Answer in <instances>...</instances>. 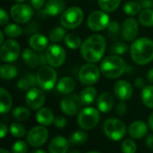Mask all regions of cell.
Instances as JSON below:
<instances>
[{
  "label": "cell",
  "instance_id": "cell-1",
  "mask_svg": "<svg viewBox=\"0 0 153 153\" xmlns=\"http://www.w3.org/2000/svg\"><path fill=\"white\" fill-rule=\"evenodd\" d=\"M106 48V39L100 34H93L82 42L81 46V54L83 60L89 63H96L103 58Z\"/></svg>",
  "mask_w": 153,
  "mask_h": 153
},
{
  "label": "cell",
  "instance_id": "cell-2",
  "mask_svg": "<svg viewBox=\"0 0 153 153\" xmlns=\"http://www.w3.org/2000/svg\"><path fill=\"white\" fill-rule=\"evenodd\" d=\"M132 60L139 65H145L153 60V41L149 38H139L130 47Z\"/></svg>",
  "mask_w": 153,
  "mask_h": 153
},
{
  "label": "cell",
  "instance_id": "cell-3",
  "mask_svg": "<svg viewBox=\"0 0 153 153\" xmlns=\"http://www.w3.org/2000/svg\"><path fill=\"white\" fill-rule=\"evenodd\" d=\"M126 61L118 55H109L100 63V72L108 78H117L126 70Z\"/></svg>",
  "mask_w": 153,
  "mask_h": 153
},
{
  "label": "cell",
  "instance_id": "cell-4",
  "mask_svg": "<svg viewBox=\"0 0 153 153\" xmlns=\"http://www.w3.org/2000/svg\"><path fill=\"white\" fill-rule=\"evenodd\" d=\"M105 135L115 142L122 140L126 134V126L124 122L117 118H108L103 124Z\"/></svg>",
  "mask_w": 153,
  "mask_h": 153
},
{
  "label": "cell",
  "instance_id": "cell-5",
  "mask_svg": "<svg viewBox=\"0 0 153 153\" xmlns=\"http://www.w3.org/2000/svg\"><path fill=\"white\" fill-rule=\"evenodd\" d=\"M83 19V11L78 6H72L65 10L62 14L60 23L65 29H74L82 24Z\"/></svg>",
  "mask_w": 153,
  "mask_h": 153
},
{
  "label": "cell",
  "instance_id": "cell-6",
  "mask_svg": "<svg viewBox=\"0 0 153 153\" xmlns=\"http://www.w3.org/2000/svg\"><path fill=\"white\" fill-rule=\"evenodd\" d=\"M37 84L43 90H51L56 84L57 75L53 67L42 66L36 74Z\"/></svg>",
  "mask_w": 153,
  "mask_h": 153
},
{
  "label": "cell",
  "instance_id": "cell-7",
  "mask_svg": "<svg viewBox=\"0 0 153 153\" xmlns=\"http://www.w3.org/2000/svg\"><path fill=\"white\" fill-rule=\"evenodd\" d=\"M100 110L93 107H86L80 111L77 116V123L83 130L93 129L100 122Z\"/></svg>",
  "mask_w": 153,
  "mask_h": 153
},
{
  "label": "cell",
  "instance_id": "cell-8",
  "mask_svg": "<svg viewBox=\"0 0 153 153\" xmlns=\"http://www.w3.org/2000/svg\"><path fill=\"white\" fill-rule=\"evenodd\" d=\"M100 77V69L94 63L84 64L81 67L78 74L79 80L85 86H91L96 84Z\"/></svg>",
  "mask_w": 153,
  "mask_h": 153
},
{
  "label": "cell",
  "instance_id": "cell-9",
  "mask_svg": "<svg viewBox=\"0 0 153 153\" xmlns=\"http://www.w3.org/2000/svg\"><path fill=\"white\" fill-rule=\"evenodd\" d=\"M110 23L109 16L108 15L107 12L96 10L90 14L87 19L88 27L93 32H100L104 31L108 28Z\"/></svg>",
  "mask_w": 153,
  "mask_h": 153
},
{
  "label": "cell",
  "instance_id": "cell-10",
  "mask_svg": "<svg viewBox=\"0 0 153 153\" xmlns=\"http://www.w3.org/2000/svg\"><path fill=\"white\" fill-rule=\"evenodd\" d=\"M33 7L26 5V4H22L18 3L13 5H12L10 9V14L13 20L18 23H28L34 14Z\"/></svg>",
  "mask_w": 153,
  "mask_h": 153
},
{
  "label": "cell",
  "instance_id": "cell-11",
  "mask_svg": "<svg viewBox=\"0 0 153 153\" xmlns=\"http://www.w3.org/2000/svg\"><path fill=\"white\" fill-rule=\"evenodd\" d=\"M47 60L48 63L53 68H59L61 67L66 58V53L65 49L59 44H50L46 51Z\"/></svg>",
  "mask_w": 153,
  "mask_h": 153
},
{
  "label": "cell",
  "instance_id": "cell-12",
  "mask_svg": "<svg viewBox=\"0 0 153 153\" xmlns=\"http://www.w3.org/2000/svg\"><path fill=\"white\" fill-rule=\"evenodd\" d=\"M83 106L81 97L75 94L66 95L60 103L62 112L66 115H75L80 113L82 106Z\"/></svg>",
  "mask_w": 153,
  "mask_h": 153
},
{
  "label": "cell",
  "instance_id": "cell-13",
  "mask_svg": "<svg viewBox=\"0 0 153 153\" xmlns=\"http://www.w3.org/2000/svg\"><path fill=\"white\" fill-rule=\"evenodd\" d=\"M21 52L20 44L13 39L5 41L0 49V58L4 62L15 61Z\"/></svg>",
  "mask_w": 153,
  "mask_h": 153
},
{
  "label": "cell",
  "instance_id": "cell-14",
  "mask_svg": "<svg viewBox=\"0 0 153 153\" xmlns=\"http://www.w3.org/2000/svg\"><path fill=\"white\" fill-rule=\"evenodd\" d=\"M48 139V131L44 125H38L31 128L27 136L26 142L32 147H41Z\"/></svg>",
  "mask_w": 153,
  "mask_h": 153
},
{
  "label": "cell",
  "instance_id": "cell-15",
  "mask_svg": "<svg viewBox=\"0 0 153 153\" xmlns=\"http://www.w3.org/2000/svg\"><path fill=\"white\" fill-rule=\"evenodd\" d=\"M45 94L42 90L32 87L27 91L25 96V102L29 108L32 110H39L40 109L44 103H45Z\"/></svg>",
  "mask_w": 153,
  "mask_h": 153
},
{
  "label": "cell",
  "instance_id": "cell-16",
  "mask_svg": "<svg viewBox=\"0 0 153 153\" xmlns=\"http://www.w3.org/2000/svg\"><path fill=\"white\" fill-rule=\"evenodd\" d=\"M139 31L138 22L132 17L126 18L122 25L121 35L122 38L126 41H135Z\"/></svg>",
  "mask_w": 153,
  "mask_h": 153
},
{
  "label": "cell",
  "instance_id": "cell-17",
  "mask_svg": "<svg viewBox=\"0 0 153 153\" xmlns=\"http://www.w3.org/2000/svg\"><path fill=\"white\" fill-rule=\"evenodd\" d=\"M114 93L121 101L129 100L134 93L132 85L126 80H118L114 86Z\"/></svg>",
  "mask_w": 153,
  "mask_h": 153
},
{
  "label": "cell",
  "instance_id": "cell-18",
  "mask_svg": "<svg viewBox=\"0 0 153 153\" xmlns=\"http://www.w3.org/2000/svg\"><path fill=\"white\" fill-rule=\"evenodd\" d=\"M70 146L69 140L63 136L53 138L48 145L49 153H67Z\"/></svg>",
  "mask_w": 153,
  "mask_h": 153
},
{
  "label": "cell",
  "instance_id": "cell-19",
  "mask_svg": "<svg viewBox=\"0 0 153 153\" xmlns=\"http://www.w3.org/2000/svg\"><path fill=\"white\" fill-rule=\"evenodd\" d=\"M114 97L109 92H103L97 99V107L101 113H108L114 107Z\"/></svg>",
  "mask_w": 153,
  "mask_h": 153
},
{
  "label": "cell",
  "instance_id": "cell-20",
  "mask_svg": "<svg viewBox=\"0 0 153 153\" xmlns=\"http://www.w3.org/2000/svg\"><path fill=\"white\" fill-rule=\"evenodd\" d=\"M148 125L143 121H135L129 126L128 133L133 139H142L148 133Z\"/></svg>",
  "mask_w": 153,
  "mask_h": 153
},
{
  "label": "cell",
  "instance_id": "cell-21",
  "mask_svg": "<svg viewBox=\"0 0 153 153\" xmlns=\"http://www.w3.org/2000/svg\"><path fill=\"white\" fill-rule=\"evenodd\" d=\"M29 44L31 49L36 51H43L44 50L48 49V39L40 33L32 34L29 40Z\"/></svg>",
  "mask_w": 153,
  "mask_h": 153
},
{
  "label": "cell",
  "instance_id": "cell-22",
  "mask_svg": "<svg viewBox=\"0 0 153 153\" xmlns=\"http://www.w3.org/2000/svg\"><path fill=\"white\" fill-rule=\"evenodd\" d=\"M64 0H48L45 5V11L49 16H56L65 12Z\"/></svg>",
  "mask_w": 153,
  "mask_h": 153
},
{
  "label": "cell",
  "instance_id": "cell-23",
  "mask_svg": "<svg viewBox=\"0 0 153 153\" xmlns=\"http://www.w3.org/2000/svg\"><path fill=\"white\" fill-rule=\"evenodd\" d=\"M75 81L71 77H64L58 80L56 84V90L60 94L68 95L72 93L75 88Z\"/></svg>",
  "mask_w": 153,
  "mask_h": 153
},
{
  "label": "cell",
  "instance_id": "cell-24",
  "mask_svg": "<svg viewBox=\"0 0 153 153\" xmlns=\"http://www.w3.org/2000/svg\"><path fill=\"white\" fill-rule=\"evenodd\" d=\"M36 119L38 123L44 126H48L53 124L54 122V114L53 112L48 107H41L38 110L36 114Z\"/></svg>",
  "mask_w": 153,
  "mask_h": 153
},
{
  "label": "cell",
  "instance_id": "cell-25",
  "mask_svg": "<svg viewBox=\"0 0 153 153\" xmlns=\"http://www.w3.org/2000/svg\"><path fill=\"white\" fill-rule=\"evenodd\" d=\"M24 63L30 69H35L39 65V56L34 51L33 49H25L22 54Z\"/></svg>",
  "mask_w": 153,
  "mask_h": 153
},
{
  "label": "cell",
  "instance_id": "cell-26",
  "mask_svg": "<svg viewBox=\"0 0 153 153\" xmlns=\"http://www.w3.org/2000/svg\"><path fill=\"white\" fill-rule=\"evenodd\" d=\"M13 101L9 92L4 87L0 88V112L2 115L8 113L12 108Z\"/></svg>",
  "mask_w": 153,
  "mask_h": 153
},
{
  "label": "cell",
  "instance_id": "cell-27",
  "mask_svg": "<svg viewBox=\"0 0 153 153\" xmlns=\"http://www.w3.org/2000/svg\"><path fill=\"white\" fill-rule=\"evenodd\" d=\"M37 83L36 76L32 74H25L23 75L18 81H17V87L21 90H29L35 87Z\"/></svg>",
  "mask_w": 153,
  "mask_h": 153
},
{
  "label": "cell",
  "instance_id": "cell-28",
  "mask_svg": "<svg viewBox=\"0 0 153 153\" xmlns=\"http://www.w3.org/2000/svg\"><path fill=\"white\" fill-rule=\"evenodd\" d=\"M80 97L84 106L91 105L97 97V90L95 89V87L89 86L85 87L84 89H82V91L81 92Z\"/></svg>",
  "mask_w": 153,
  "mask_h": 153
},
{
  "label": "cell",
  "instance_id": "cell-29",
  "mask_svg": "<svg viewBox=\"0 0 153 153\" xmlns=\"http://www.w3.org/2000/svg\"><path fill=\"white\" fill-rule=\"evenodd\" d=\"M142 101L145 106L153 109V85L145 86L142 90Z\"/></svg>",
  "mask_w": 153,
  "mask_h": 153
},
{
  "label": "cell",
  "instance_id": "cell-30",
  "mask_svg": "<svg viewBox=\"0 0 153 153\" xmlns=\"http://www.w3.org/2000/svg\"><path fill=\"white\" fill-rule=\"evenodd\" d=\"M17 74V69L11 64H3L0 67V76L3 79H13Z\"/></svg>",
  "mask_w": 153,
  "mask_h": 153
},
{
  "label": "cell",
  "instance_id": "cell-31",
  "mask_svg": "<svg viewBox=\"0 0 153 153\" xmlns=\"http://www.w3.org/2000/svg\"><path fill=\"white\" fill-rule=\"evenodd\" d=\"M65 43L69 49H72V50L78 49L82 44L80 36L75 33L66 34V36L65 37Z\"/></svg>",
  "mask_w": 153,
  "mask_h": 153
},
{
  "label": "cell",
  "instance_id": "cell-32",
  "mask_svg": "<svg viewBox=\"0 0 153 153\" xmlns=\"http://www.w3.org/2000/svg\"><path fill=\"white\" fill-rule=\"evenodd\" d=\"M120 2L121 0H98V5L101 10L110 13L118 8Z\"/></svg>",
  "mask_w": 153,
  "mask_h": 153
},
{
  "label": "cell",
  "instance_id": "cell-33",
  "mask_svg": "<svg viewBox=\"0 0 153 153\" xmlns=\"http://www.w3.org/2000/svg\"><path fill=\"white\" fill-rule=\"evenodd\" d=\"M65 29V27H59V26L53 28L48 33L49 40L53 42H59L62 40H65V37L66 36V32Z\"/></svg>",
  "mask_w": 153,
  "mask_h": 153
},
{
  "label": "cell",
  "instance_id": "cell-34",
  "mask_svg": "<svg viewBox=\"0 0 153 153\" xmlns=\"http://www.w3.org/2000/svg\"><path fill=\"white\" fill-rule=\"evenodd\" d=\"M4 32L6 36L13 39L18 38L22 33V29L16 23H7L4 28Z\"/></svg>",
  "mask_w": 153,
  "mask_h": 153
},
{
  "label": "cell",
  "instance_id": "cell-35",
  "mask_svg": "<svg viewBox=\"0 0 153 153\" xmlns=\"http://www.w3.org/2000/svg\"><path fill=\"white\" fill-rule=\"evenodd\" d=\"M12 115L14 119H16L17 121H20V122H24L30 117V112L29 111L28 108H26L24 106L15 107L13 110Z\"/></svg>",
  "mask_w": 153,
  "mask_h": 153
},
{
  "label": "cell",
  "instance_id": "cell-36",
  "mask_svg": "<svg viewBox=\"0 0 153 153\" xmlns=\"http://www.w3.org/2000/svg\"><path fill=\"white\" fill-rule=\"evenodd\" d=\"M139 22L142 25L146 27L153 26V10L151 9H143L140 13Z\"/></svg>",
  "mask_w": 153,
  "mask_h": 153
},
{
  "label": "cell",
  "instance_id": "cell-37",
  "mask_svg": "<svg viewBox=\"0 0 153 153\" xmlns=\"http://www.w3.org/2000/svg\"><path fill=\"white\" fill-rule=\"evenodd\" d=\"M88 139L87 133L84 131H75L71 134L69 138L70 145H81L83 144Z\"/></svg>",
  "mask_w": 153,
  "mask_h": 153
},
{
  "label": "cell",
  "instance_id": "cell-38",
  "mask_svg": "<svg viewBox=\"0 0 153 153\" xmlns=\"http://www.w3.org/2000/svg\"><path fill=\"white\" fill-rule=\"evenodd\" d=\"M141 10H142V6L140 3H137V2L129 1L126 3L124 5V12L128 15H135L139 14Z\"/></svg>",
  "mask_w": 153,
  "mask_h": 153
},
{
  "label": "cell",
  "instance_id": "cell-39",
  "mask_svg": "<svg viewBox=\"0 0 153 153\" xmlns=\"http://www.w3.org/2000/svg\"><path fill=\"white\" fill-rule=\"evenodd\" d=\"M10 133L13 137L22 138L26 134L25 127L20 123H13L10 125Z\"/></svg>",
  "mask_w": 153,
  "mask_h": 153
},
{
  "label": "cell",
  "instance_id": "cell-40",
  "mask_svg": "<svg viewBox=\"0 0 153 153\" xmlns=\"http://www.w3.org/2000/svg\"><path fill=\"white\" fill-rule=\"evenodd\" d=\"M128 50V46L124 42H117L110 48V52L114 55H124Z\"/></svg>",
  "mask_w": 153,
  "mask_h": 153
},
{
  "label": "cell",
  "instance_id": "cell-41",
  "mask_svg": "<svg viewBox=\"0 0 153 153\" xmlns=\"http://www.w3.org/2000/svg\"><path fill=\"white\" fill-rule=\"evenodd\" d=\"M121 150L123 153H135L137 151V145L133 140L127 139L123 142L121 145Z\"/></svg>",
  "mask_w": 153,
  "mask_h": 153
},
{
  "label": "cell",
  "instance_id": "cell-42",
  "mask_svg": "<svg viewBox=\"0 0 153 153\" xmlns=\"http://www.w3.org/2000/svg\"><path fill=\"white\" fill-rule=\"evenodd\" d=\"M28 145L23 141H17L12 146V153H27Z\"/></svg>",
  "mask_w": 153,
  "mask_h": 153
},
{
  "label": "cell",
  "instance_id": "cell-43",
  "mask_svg": "<svg viewBox=\"0 0 153 153\" xmlns=\"http://www.w3.org/2000/svg\"><path fill=\"white\" fill-rule=\"evenodd\" d=\"M108 30L109 34L117 36V34L118 33V32L120 30V25H119L118 22H117V21H111L109 23L108 26Z\"/></svg>",
  "mask_w": 153,
  "mask_h": 153
},
{
  "label": "cell",
  "instance_id": "cell-44",
  "mask_svg": "<svg viewBox=\"0 0 153 153\" xmlns=\"http://www.w3.org/2000/svg\"><path fill=\"white\" fill-rule=\"evenodd\" d=\"M38 29H39V25L35 22H29L26 27L24 28V31L27 34H35Z\"/></svg>",
  "mask_w": 153,
  "mask_h": 153
},
{
  "label": "cell",
  "instance_id": "cell-45",
  "mask_svg": "<svg viewBox=\"0 0 153 153\" xmlns=\"http://www.w3.org/2000/svg\"><path fill=\"white\" fill-rule=\"evenodd\" d=\"M53 124L55 127H56L58 129H62V128L65 127V125H66V119L63 116H57L54 119Z\"/></svg>",
  "mask_w": 153,
  "mask_h": 153
},
{
  "label": "cell",
  "instance_id": "cell-46",
  "mask_svg": "<svg viewBox=\"0 0 153 153\" xmlns=\"http://www.w3.org/2000/svg\"><path fill=\"white\" fill-rule=\"evenodd\" d=\"M127 111V106L124 101L120 102L116 107V114L117 115H124Z\"/></svg>",
  "mask_w": 153,
  "mask_h": 153
},
{
  "label": "cell",
  "instance_id": "cell-47",
  "mask_svg": "<svg viewBox=\"0 0 153 153\" xmlns=\"http://www.w3.org/2000/svg\"><path fill=\"white\" fill-rule=\"evenodd\" d=\"M8 21H9L8 14L4 11V8H0V24L2 26L5 25V24H7Z\"/></svg>",
  "mask_w": 153,
  "mask_h": 153
},
{
  "label": "cell",
  "instance_id": "cell-48",
  "mask_svg": "<svg viewBox=\"0 0 153 153\" xmlns=\"http://www.w3.org/2000/svg\"><path fill=\"white\" fill-rule=\"evenodd\" d=\"M45 1L46 0H30V5L34 9L39 10L44 5Z\"/></svg>",
  "mask_w": 153,
  "mask_h": 153
},
{
  "label": "cell",
  "instance_id": "cell-49",
  "mask_svg": "<svg viewBox=\"0 0 153 153\" xmlns=\"http://www.w3.org/2000/svg\"><path fill=\"white\" fill-rule=\"evenodd\" d=\"M140 5L143 9H151L153 6V0H140Z\"/></svg>",
  "mask_w": 153,
  "mask_h": 153
},
{
  "label": "cell",
  "instance_id": "cell-50",
  "mask_svg": "<svg viewBox=\"0 0 153 153\" xmlns=\"http://www.w3.org/2000/svg\"><path fill=\"white\" fill-rule=\"evenodd\" d=\"M134 86L137 88H143L145 87V82H144L143 78H135V80H134Z\"/></svg>",
  "mask_w": 153,
  "mask_h": 153
},
{
  "label": "cell",
  "instance_id": "cell-51",
  "mask_svg": "<svg viewBox=\"0 0 153 153\" xmlns=\"http://www.w3.org/2000/svg\"><path fill=\"white\" fill-rule=\"evenodd\" d=\"M1 126V131H0V137L3 139L4 138V136L7 134V132H8V128H7V125L4 123H1L0 124Z\"/></svg>",
  "mask_w": 153,
  "mask_h": 153
},
{
  "label": "cell",
  "instance_id": "cell-52",
  "mask_svg": "<svg viewBox=\"0 0 153 153\" xmlns=\"http://www.w3.org/2000/svg\"><path fill=\"white\" fill-rule=\"evenodd\" d=\"M146 145L150 150L153 151V134H150L146 139Z\"/></svg>",
  "mask_w": 153,
  "mask_h": 153
},
{
  "label": "cell",
  "instance_id": "cell-53",
  "mask_svg": "<svg viewBox=\"0 0 153 153\" xmlns=\"http://www.w3.org/2000/svg\"><path fill=\"white\" fill-rule=\"evenodd\" d=\"M39 65L43 66L46 63H48L46 53H40V54H39Z\"/></svg>",
  "mask_w": 153,
  "mask_h": 153
},
{
  "label": "cell",
  "instance_id": "cell-54",
  "mask_svg": "<svg viewBox=\"0 0 153 153\" xmlns=\"http://www.w3.org/2000/svg\"><path fill=\"white\" fill-rule=\"evenodd\" d=\"M147 79L149 82L153 83V68L151 69L149 71H148V74H147Z\"/></svg>",
  "mask_w": 153,
  "mask_h": 153
},
{
  "label": "cell",
  "instance_id": "cell-55",
  "mask_svg": "<svg viewBox=\"0 0 153 153\" xmlns=\"http://www.w3.org/2000/svg\"><path fill=\"white\" fill-rule=\"evenodd\" d=\"M148 126L153 131V112L149 115V118H148Z\"/></svg>",
  "mask_w": 153,
  "mask_h": 153
},
{
  "label": "cell",
  "instance_id": "cell-56",
  "mask_svg": "<svg viewBox=\"0 0 153 153\" xmlns=\"http://www.w3.org/2000/svg\"><path fill=\"white\" fill-rule=\"evenodd\" d=\"M38 17L39 18H40V19H42V18H45L46 16H48V14L46 13V11H45V9L44 10H39V12H38Z\"/></svg>",
  "mask_w": 153,
  "mask_h": 153
},
{
  "label": "cell",
  "instance_id": "cell-57",
  "mask_svg": "<svg viewBox=\"0 0 153 153\" xmlns=\"http://www.w3.org/2000/svg\"><path fill=\"white\" fill-rule=\"evenodd\" d=\"M4 31H0V43H1V45L4 42Z\"/></svg>",
  "mask_w": 153,
  "mask_h": 153
},
{
  "label": "cell",
  "instance_id": "cell-58",
  "mask_svg": "<svg viewBox=\"0 0 153 153\" xmlns=\"http://www.w3.org/2000/svg\"><path fill=\"white\" fill-rule=\"evenodd\" d=\"M30 153H47L45 151H43V150H34V151H32Z\"/></svg>",
  "mask_w": 153,
  "mask_h": 153
},
{
  "label": "cell",
  "instance_id": "cell-59",
  "mask_svg": "<svg viewBox=\"0 0 153 153\" xmlns=\"http://www.w3.org/2000/svg\"><path fill=\"white\" fill-rule=\"evenodd\" d=\"M0 153H10L7 150H5L4 148H2L1 150H0Z\"/></svg>",
  "mask_w": 153,
  "mask_h": 153
},
{
  "label": "cell",
  "instance_id": "cell-60",
  "mask_svg": "<svg viewBox=\"0 0 153 153\" xmlns=\"http://www.w3.org/2000/svg\"><path fill=\"white\" fill-rule=\"evenodd\" d=\"M69 153H81L79 151H76V150H74V151H71Z\"/></svg>",
  "mask_w": 153,
  "mask_h": 153
},
{
  "label": "cell",
  "instance_id": "cell-61",
  "mask_svg": "<svg viewBox=\"0 0 153 153\" xmlns=\"http://www.w3.org/2000/svg\"><path fill=\"white\" fill-rule=\"evenodd\" d=\"M14 1H16V2H18V3H22V2H24V1H26V0H14Z\"/></svg>",
  "mask_w": 153,
  "mask_h": 153
},
{
  "label": "cell",
  "instance_id": "cell-62",
  "mask_svg": "<svg viewBox=\"0 0 153 153\" xmlns=\"http://www.w3.org/2000/svg\"><path fill=\"white\" fill-rule=\"evenodd\" d=\"M87 153H100V152H99V151H89V152H87Z\"/></svg>",
  "mask_w": 153,
  "mask_h": 153
}]
</instances>
